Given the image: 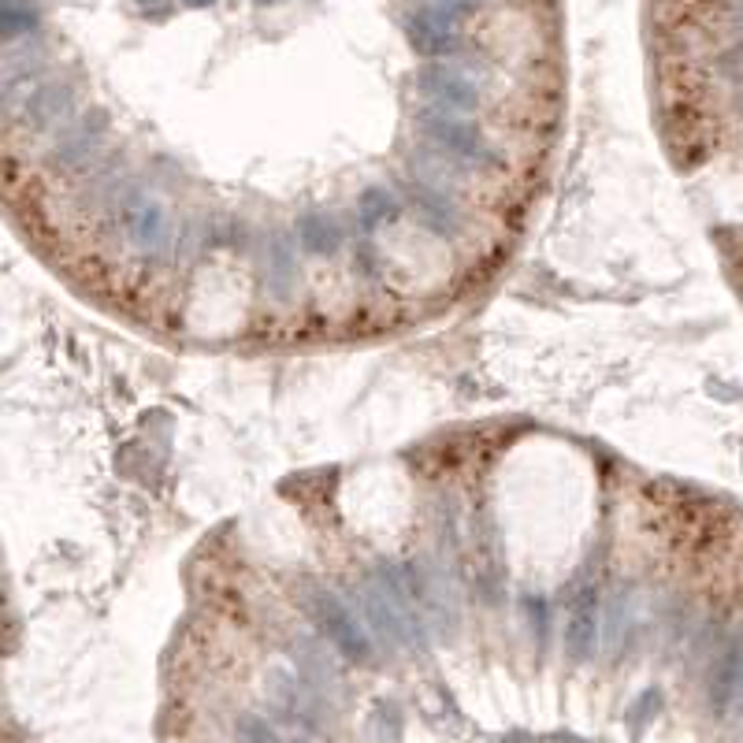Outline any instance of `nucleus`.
I'll use <instances>...</instances> for the list:
<instances>
[{
    "label": "nucleus",
    "instance_id": "obj_3",
    "mask_svg": "<svg viewBox=\"0 0 743 743\" xmlns=\"http://www.w3.org/2000/svg\"><path fill=\"white\" fill-rule=\"evenodd\" d=\"M402 194L424 235L435 238V242H446V246L465 242V235L472 231L469 209H465V194H457V190H439V186H428V183H420V179H405Z\"/></svg>",
    "mask_w": 743,
    "mask_h": 743
},
{
    "label": "nucleus",
    "instance_id": "obj_16",
    "mask_svg": "<svg viewBox=\"0 0 743 743\" xmlns=\"http://www.w3.org/2000/svg\"><path fill=\"white\" fill-rule=\"evenodd\" d=\"M353 268H357V275H365L368 283H376V279H383V257H379V249L372 238H357L353 242Z\"/></svg>",
    "mask_w": 743,
    "mask_h": 743
},
{
    "label": "nucleus",
    "instance_id": "obj_12",
    "mask_svg": "<svg viewBox=\"0 0 743 743\" xmlns=\"http://www.w3.org/2000/svg\"><path fill=\"white\" fill-rule=\"evenodd\" d=\"M71 112H75V90L60 86V82H41L23 105V123L34 134L60 131L71 123Z\"/></svg>",
    "mask_w": 743,
    "mask_h": 743
},
{
    "label": "nucleus",
    "instance_id": "obj_14",
    "mask_svg": "<svg viewBox=\"0 0 743 743\" xmlns=\"http://www.w3.org/2000/svg\"><path fill=\"white\" fill-rule=\"evenodd\" d=\"M38 30V12L23 0H4V34L8 41L30 38Z\"/></svg>",
    "mask_w": 743,
    "mask_h": 743
},
{
    "label": "nucleus",
    "instance_id": "obj_8",
    "mask_svg": "<svg viewBox=\"0 0 743 743\" xmlns=\"http://www.w3.org/2000/svg\"><path fill=\"white\" fill-rule=\"evenodd\" d=\"M405 34L413 41V49L428 56L431 64L454 60L461 53V23H457V15L443 12V8H431V4L417 8L405 19Z\"/></svg>",
    "mask_w": 743,
    "mask_h": 743
},
{
    "label": "nucleus",
    "instance_id": "obj_10",
    "mask_svg": "<svg viewBox=\"0 0 743 743\" xmlns=\"http://www.w3.org/2000/svg\"><path fill=\"white\" fill-rule=\"evenodd\" d=\"M740 695H743V636H736L725 643V651L717 654L714 665H710L706 699H710V710L717 717H725Z\"/></svg>",
    "mask_w": 743,
    "mask_h": 743
},
{
    "label": "nucleus",
    "instance_id": "obj_15",
    "mask_svg": "<svg viewBox=\"0 0 743 743\" xmlns=\"http://www.w3.org/2000/svg\"><path fill=\"white\" fill-rule=\"evenodd\" d=\"M524 617H528V628H532L535 643L543 651L550 639V602L543 595H524Z\"/></svg>",
    "mask_w": 743,
    "mask_h": 743
},
{
    "label": "nucleus",
    "instance_id": "obj_11",
    "mask_svg": "<svg viewBox=\"0 0 743 743\" xmlns=\"http://www.w3.org/2000/svg\"><path fill=\"white\" fill-rule=\"evenodd\" d=\"M294 238H298V249L305 257H316V261H327V257H339V249L346 246V223L331 212H301L294 216Z\"/></svg>",
    "mask_w": 743,
    "mask_h": 743
},
{
    "label": "nucleus",
    "instance_id": "obj_6",
    "mask_svg": "<svg viewBox=\"0 0 743 743\" xmlns=\"http://www.w3.org/2000/svg\"><path fill=\"white\" fill-rule=\"evenodd\" d=\"M261 264H264V287L275 305H294L301 283V249L294 231H268L261 238Z\"/></svg>",
    "mask_w": 743,
    "mask_h": 743
},
{
    "label": "nucleus",
    "instance_id": "obj_2",
    "mask_svg": "<svg viewBox=\"0 0 743 743\" xmlns=\"http://www.w3.org/2000/svg\"><path fill=\"white\" fill-rule=\"evenodd\" d=\"M301 610L313 617L316 636H324L335 651L353 665H376V643L368 636V628L353 617V610L331 591V587L305 580L298 587Z\"/></svg>",
    "mask_w": 743,
    "mask_h": 743
},
{
    "label": "nucleus",
    "instance_id": "obj_13",
    "mask_svg": "<svg viewBox=\"0 0 743 743\" xmlns=\"http://www.w3.org/2000/svg\"><path fill=\"white\" fill-rule=\"evenodd\" d=\"M235 736L242 743H287V736L275 729L268 717L261 714H238L235 717Z\"/></svg>",
    "mask_w": 743,
    "mask_h": 743
},
{
    "label": "nucleus",
    "instance_id": "obj_19",
    "mask_svg": "<svg viewBox=\"0 0 743 743\" xmlns=\"http://www.w3.org/2000/svg\"><path fill=\"white\" fill-rule=\"evenodd\" d=\"M186 4H197V8H205V4H212V0H186Z\"/></svg>",
    "mask_w": 743,
    "mask_h": 743
},
{
    "label": "nucleus",
    "instance_id": "obj_18",
    "mask_svg": "<svg viewBox=\"0 0 743 743\" xmlns=\"http://www.w3.org/2000/svg\"><path fill=\"white\" fill-rule=\"evenodd\" d=\"M428 4L431 8H443V12L457 15V19L469 12V8H476V0H428Z\"/></svg>",
    "mask_w": 743,
    "mask_h": 743
},
{
    "label": "nucleus",
    "instance_id": "obj_4",
    "mask_svg": "<svg viewBox=\"0 0 743 743\" xmlns=\"http://www.w3.org/2000/svg\"><path fill=\"white\" fill-rule=\"evenodd\" d=\"M417 90H420V97H424V105L443 108V112H457V116H472L483 101L480 82L472 79L465 67L450 64V60L420 67Z\"/></svg>",
    "mask_w": 743,
    "mask_h": 743
},
{
    "label": "nucleus",
    "instance_id": "obj_1",
    "mask_svg": "<svg viewBox=\"0 0 743 743\" xmlns=\"http://www.w3.org/2000/svg\"><path fill=\"white\" fill-rule=\"evenodd\" d=\"M413 123H417V138L424 149L439 153V157L457 164L461 171H469L472 179L476 175H495V171L506 168V157L498 153V145L483 134L476 119L420 105Z\"/></svg>",
    "mask_w": 743,
    "mask_h": 743
},
{
    "label": "nucleus",
    "instance_id": "obj_5",
    "mask_svg": "<svg viewBox=\"0 0 743 743\" xmlns=\"http://www.w3.org/2000/svg\"><path fill=\"white\" fill-rule=\"evenodd\" d=\"M108 142V119L105 112H86V116L71 119L67 127L56 131V145L49 149V164L64 175H79L93 168L101 149Z\"/></svg>",
    "mask_w": 743,
    "mask_h": 743
},
{
    "label": "nucleus",
    "instance_id": "obj_9",
    "mask_svg": "<svg viewBox=\"0 0 743 743\" xmlns=\"http://www.w3.org/2000/svg\"><path fill=\"white\" fill-rule=\"evenodd\" d=\"M405 212H409V205H405V194L398 186L372 183V186H361L357 197H353V223H357V231L365 238H372L376 231H383V227L402 223Z\"/></svg>",
    "mask_w": 743,
    "mask_h": 743
},
{
    "label": "nucleus",
    "instance_id": "obj_7",
    "mask_svg": "<svg viewBox=\"0 0 743 743\" xmlns=\"http://www.w3.org/2000/svg\"><path fill=\"white\" fill-rule=\"evenodd\" d=\"M599 643H602V595L595 584H584L573 595L561 647H565V658H569V662L584 665L595 658Z\"/></svg>",
    "mask_w": 743,
    "mask_h": 743
},
{
    "label": "nucleus",
    "instance_id": "obj_20",
    "mask_svg": "<svg viewBox=\"0 0 743 743\" xmlns=\"http://www.w3.org/2000/svg\"><path fill=\"white\" fill-rule=\"evenodd\" d=\"M257 4H279V0H257Z\"/></svg>",
    "mask_w": 743,
    "mask_h": 743
},
{
    "label": "nucleus",
    "instance_id": "obj_17",
    "mask_svg": "<svg viewBox=\"0 0 743 743\" xmlns=\"http://www.w3.org/2000/svg\"><path fill=\"white\" fill-rule=\"evenodd\" d=\"M721 67H725V75H732V79H740L743 82V45H736L725 60H721Z\"/></svg>",
    "mask_w": 743,
    "mask_h": 743
}]
</instances>
